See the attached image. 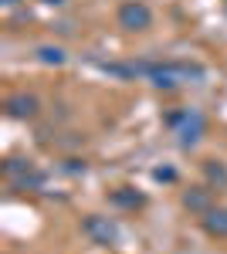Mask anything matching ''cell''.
I'll use <instances>...</instances> for the list:
<instances>
[{
    "instance_id": "cell-4",
    "label": "cell",
    "mask_w": 227,
    "mask_h": 254,
    "mask_svg": "<svg viewBox=\"0 0 227 254\" xmlns=\"http://www.w3.org/2000/svg\"><path fill=\"white\" fill-rule=\"evenodd\" d=\"M183 207L193 210V214H207V210H214V207H210V190L207 187H193V190H187V193H183Z\"/></svg>"
},
{
    "instance_id": "cell-5",
    "label": "cell",
    "mask_w": 227,
    "mask_h": 254,
    "mask_svg": "<svg viewBox=\"0 0 227 254\" xmlns=\"http://www.w3.org/2000/svg\"><path fill=\"white\" fill-rule=\"evenodd\" d=\"M204 231L210 237H227V207H217V210L204 214Z\"/></svg>"
},
{
    "instance_id": "cell-1",
    "label": "cell",
    "mask_w": 227,
    "mask_h": 254,
    "mask_svg": "<svg viewBox=\"0 0 227 254\" xmlns=\"http://www.w3.org/2000/svg\"><path fill=\"white\" fill-rule=\"evenodd\" d=\"M150 24H152V10L143 0H126L119 7V27H126V31H150Z\"/></svg>"
},
{
    "instance_id": "cell-12",
    "label": "cell",
    "mask_w": 227,
    "mask_h": 254,
    "mask_svg": "<svg viewBox=\"0 0 227 254\" xmlns=\"http://www.w3.org/2000/svg\"><path fill=\"white\" fill-rule=\"evenodd\" d=\"M3 3H17V0H3Z\"/></svg>"
},
{
    "instance_id": "cell-13",
    "label": "cell",
    "mask_w": 227,
    "mask_h": 254,
    "mask_svg": "<svg viewBox=\"0 0 227 254\" xmlns=\"http://www.w3.org/2000/svg\"><path fill=\"white\" fill-rule=\"evenodd\" d=\"M48 3H61V0H48Z\"/></svg>"
},
{
    "instance_id": "cell-2",
    "label": "cell",
    "mask_w": 227,
    "mask_h": 254,
    "mask_svg": "<svg viewBox=\"0 0 227 254\" xmlns=\"http://www.w3.org/2000/svg\"><path fill=\"white\" fill-rule=\"evenodd\" d=\"M81 231L92 237L95 244H105V248L119 241V227H115L109 217H98V214H88V217H85V220H81Z\"/></svg>"
},
{
    "instance_id": "cell-11",
    "label": "cell",
    "mask_w": 227,
    "mask_h": 254,
    "mask_svg": "<svg viewBox=\"0 0 227 254\" xmlns=\"http://www.w3.org/2000/svg\"><path fill=\"white\" fill-rule=\"evenodd\" d=\"M173 176L176 173H173L170 166H159V170H156V180H173Z\"/></svg>"
},
{
    "instance_id": "cell-6",
    "label": "cell",
    "mask_w": 227,
    "mask_h": 254,
    "mask_svg": "<svg viewBox=\"0 0 227 254\" xmlns=\"http://www.w3.org/2000/svg\"><path fill=\"white\" fill-rule=\"evenodd\" d=\"M200 132H204V119L197 116V112H193V116L187 112V129L180 132V142H183V146H193V142L200 139Z\"/></svg>"
},
{
    "instance_id": "cell-3",
    "label": "cell",
    "mask_w": 227,
    "mask_h": 254,
    "mask_svg": "<svg viewBox=\"0 0 227 254\" xmlns=\"http://www.w3.org/2000/svg\"><path fill=\"white\" fill-rule=\"evenodd\" d=\"M7 116H10V119H34V116H38V98L24 95V92L10 95V98H7Z\"/></svg>"
},
{
    "instance_id": "cell-10",
    "label": "cell",
    "mask_w": 227,
    "mask_h": 254,
    "mask_svg": "<svg viewBox=\"0 0 227 254\" xmlns=\"http://www.w3.org/2000/svg\"><path fill=\"white\" fill-rule=\"evenodd\" d=\"M65 170H68V173H85V163H81V159H68Z\"/></svg>"
},
{
    "instance_id": "cell-7",
    "label": "cell",
    "mask_w": 227,
    "mask_h": 254,
    "mask_svg": "<svg viewBox=\"0 0 227 254\" xmlns=\"http://www.w3.org/2000/svg\"><path fill=\"white\" fill-rule=\"evenodd\" d=\"M38 61L41 64H65V51H61V48H48V44H44V48H38Z\"/></svg>"
},
{
    "instance_id": "cell-9",
    "label": "cell",
    "mask_w": 227,
    "mask_h": 254,
    "mask_svg": "<svg viewBox=\"0 0 227 254\" xmlns=\"http://www.w3.org/2000/svg\"><path fill=\"white\" fill-rule=\"evenodd\" d=\"M126 190H129V187L115 190L112 200H115V203H122V207H139V203H143V196H139V193H126Z\"/></svg>"
},
{
    "instance_id": "cell-8",
    "label": "cell",
    "mask_w": 227,
    "mask_h": 254,
    "mask_svg": "<svg viewBox=\"0 0 227 254\" xmlns=\"http://www.w3.org/2000/svg\"><path fill=\"white\" fill-rule=\"evenodd\" d=\"M204 170H207V176L214 180V183L227 187V170H224V163H217V159H207V163H204Z\"/></svg>"
}]
</instances>
